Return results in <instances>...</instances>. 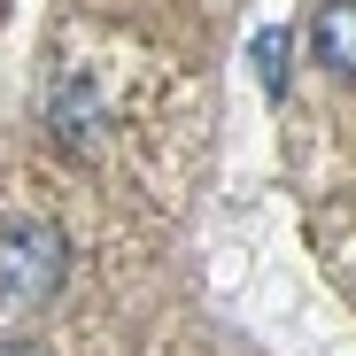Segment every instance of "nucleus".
I'll list each match as a JSON object with an SVG mask.
<instances>
[{"instance_id": "3", "label": "nucleus", "mask_w": 356, "mask_h": 356, "mask_svg": "<svg viewBox=\"0 0 356 356\" xmlns=\"http://www.w3.org/2000/svg\"><path fill=\"white\" fill-rule=\"evenodd\" d=\"M256 70H264L271 93L286 86V31H264V39H256Z\"/></svg>"}, {"instance_id": "2", "label": "nucleus", "mask_w": 356, "mask_h": 356, "mask_svg": "<svg viewBox=\"0 0 356 356\" xmlns=\"http://www.w3.org/2000/svg\"><path fill=\"white\" fill-rule=\"evenodd\" d=\"M310 47L333 78H356V0H325L318 24H310Z\"/></svg>"}, {"instance_id": "1", "label": "nucleus", "mask_w": 356, "mask_h": 356, "mask_svg": "<svg viewBox=\"0 0 356 356\" xmlns=\"http://www.w3.org/2000/svg\"><path fill=\"white\" fill-rule=\"evenodd\" d=\"M70 271V241L54 225L24 217V225H0V294H16V302H47L54 286Z\"/></svg>"}, {"instance_id": "4", "label": "nucleus", "mask_w": 356, "mask_h": 356, "mask_svg": "<svg viewBox=\"0 0 356 356\" xmlns=\"http://www.w3.org/2000/svg\"><path fill=\"white\" fill-rule=\"evenodd\" d=\"M0 356H39V348H16V341H8V348H0Z\"/></svg>"}]
</instances>
